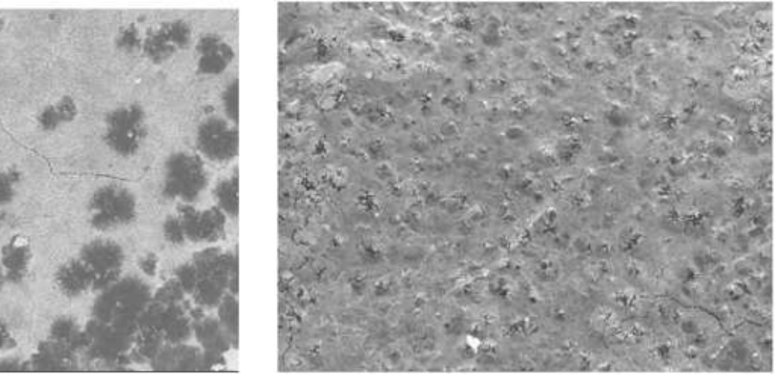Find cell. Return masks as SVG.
<instances>
[{
    "label": "cell",
    "mask_w": 775,
    "mask_h": 374,
    "mask_svg": "<svg viewBox=\"0 0 775 374\" xmlns=\"http://www.w3.org/2000/svg\"><path fill=\"white\" fill-rule=\"evenodd\" d=\"M193 261L197 270L194 302L203 308H217L228 293H238V256L209 247L196 253Z\"/></svg>",
    "instance_id": "1"
},
{
    "label": "cell",
    "mask_w": 775,
    "mask_h": 374,
    "mask_svg": "<svg viewBox=\"0 0 775 374\" xmlns=\"http://www.w3.org/2000/svg\"><path fill=\"white\" fill-rule=\"evenodd\" d=\"M208 185V170L197 153L179 150L165 159L161 184L164 199L193 205L202 197Z\"/></svg>",
    "instance_id": "2"
},
{
    "label": "cell",
    "mask_w": 775,
    "mask_h": 374,
    "mask_svg": "<svg viewBox=\"0 0 775 374\" xmlns=\"http://www.w3.org/2000/svg\"><path fill=\"white\" fill-rule=\"evenodd\" d=\"M149 135L146 111L138 103H126L105 117L103 143L120 158H134Z\"/></svg>",
    "instance_id": "3"
},
{
    "label": "cell",
    "mask_w": 775,
    "mask_h": 374,
    "mask_svg": "<svg viewBox=\"0 0 775 374\" xmlns=\"http://www.w3.org/2000/svg\"><path fill=\"white\" fill-rule=\"evenodd\" d=\"M88 212L91 228L99 232L116 231L137 219V197L122 185H103L91 194Z\"/></svg>",
    "instance_id": "4"
},
{
    "label": "cell",
    "mask_w": 775,
    "mask_h": 374,
    "mask_svg": "<svg viewBox=\"0 0 775 374\" xmlns=\"http://www.w3.org/2000/svg\"><path fill=\"white\" fill-rule=\"evenodd\" d=\"M196 146L200 155L211 163L226 164L234 161L240 152L237 125L226 117H206L196 132Z\"/></svg>",
    "instance_id": "5"
},
{
    "label": "cell",
    "mask_w": 775,
    "mask_h": 374,
    "mask_svg": "<svg viewBox=\"0 0 775 374\" xmlns=\"http://www.w3.org/2000/svg\"><path fill=\"white\" fill-rule=\"evenodd\" d=\"M79 258L93 273V291L103 293L120 281L126 256L125 250L116 241L99 238L85 244Z\"/></svg>",
    "instance_id": "6"
},
{
    "label": "cell",
    "mask_w": 775,
    "mask_h": 374,
    "mask_svg": "<svg viewBox=\"0 0 775 374\" xmlns=\"http://www.w3.org/2000/svg\"><path fill=\"white\" fill-rule=\"evenodd\" d=\"M193 41V29L185 20L176 19L162 22L150 29L143 37V53L146 60L153 64H164L172 60Z\"/></svg>",
    "instance_id": "7"
},
{
    "label": "cell",
    "mask_w": 775,
    "mask_h": 374,
    "mask_svg": "<svg viewBox=\"0 0 775 374\" xmlns=\"http://www.w3.org/2000/svg\"><path fill=\"white\" fill-rule=\"evenodd\" d=\"M176 214L181 219L185 238L190 243H217L225 237L228 217L217 206L199 209L194 205H181Z\"/></svg>",
    "instance_id": "8"
},
{
    "label": "cell",
    "mask_w": 775,
    "mask_h": 374,
    "mask_svg": "<svg viewBox=\"0 0 775 374\" xmlns=\"http://www.w3.org/2000/svg\"><path fill=\"white\" fill-rule=\"evenodd\" d=\"M197 73L200 76H220L231 67L235 50L225 38L218 34H205L197 40Z\"/></svg>",
    "instance_id": "9"
},
{
    "label": "cell",
    "mask_w": 775,
    "mask_h": 374,
    "mask_svg": "<svg viewBox=\"0 0 775 374\" xmlns=\"http://www.w3.org/2000/svg\"><path fill=\"white\" fill-rule=\"evenodd\" d=\"M34 250L25 235H14L0 250V267L4 270L7 284L20 285L28 278Z\"/></svg>",
    "instance_id": "10"
},
{
    "label": "cell",
    "mask_w": 775,
    "mask_h": 374,
    "mask_svg": "<svg viewBox=\"0 0 775 374\" xmlns=\"http://www.w3.org/2000/svg\"><path fill=\"white\" fill-rule=\"evenodd\" d=\"M55 285L67 299H78L93 291L94 276L81 258L69 259L58 267Z\"/></svg>",
    "instance_id": "11"
},
{
    "label": "cell",
    "mask_w": 775,
    "mask_h": 374,
    "mask_svg": "<svg viewBox=\"0 0 775 374\" xmlns=\"http://www.w3.org/2000/svg\"><path fill=\"white\" fill-rule=\"evenodd\" d=\"M79 116L78 102L72 96H63L44 106L38 113L37 126L40 131L50 134L75 122Z\"/></svg>",
    "instance_id": "12"
},
{
    "label": "cell",
    "mask_w": 775,
    "mask_h": 374,
    "mask_svg": "<svg viewBox=\"0 0 775 374\" xmlns=\"http://www.w3.org/2000/svg\"><path fill=\"white\" fill-rule=\"evenodd\" d=\"M193 334L202 346L203 352L223 353L228 352L232 346H235L231 335L221 326L218 318L203 317L199 318L193 325Z\"/></svg>",
    "instance_id": "13"
},
{
    "label": "cell",
    "mask_w": 775,
    "mask_h": 374,
    "mask_svg": "<svg viewBox=\"0 0 775 374\" xmlns=\"http://www.w3.org/2000/svg\"><path fill=\"white\" fill-rule=\"evenodd\" d=\"M240 184L237 176L221 179L214 188L215 206L220 209L226 217L237 219L240 211Z\"/></svg>",
    "instance_id": "14"
},
{
    "label": "cell",
    "mask_w": 775,
    "mask_h": 374,
    "mask_svg": "<svg viewBox=\"0 0 775 374\" xmlns=\"http://www.w3.org/2000/svg\"><path fill=\"white\" fill-rule=\"evenodd\" d=\"M175 346V349L164 352V355H162L165 367L173 364L170 367L173 370H194V368H200L203 358L202 352L193 349V347H181V344H175Z\"/></svg>",
    "instance_id": "15"
},
{
    "label": "cell",
    "mask_w": 775,
    "mask_h": 374,
    "mask_svg": "<svg viewBox=\"0 0 775 374\" xmlns=\"http://www.w3.org/2000/svg\"><path fill=\"white\" fill-rule=\"evenodd\" d=\"M218 320L221 326L231 335L234 343H238V300L237 294H226L218 303Z\"/></svg>",
    "instance_id": "16"
},
{
    "label": "cell",
    "mask_w": 775,
    "mask_h": 374,
    "mask_svg": "<svg viewBox=\"0 0 775 374\" xmlns=\"http://www.w3.org/2000/svg\"><path fill=\"white\" fill-rule=\"evenodd\" d=\"M22 173L17 169H0V208L10 205L17 197Z\"/></svg>",
    "instance_id": "17"
},
{
    "label": "cell",
    "mask_w": 775,
    "mask_h": 374,
    "mask_svg": "<svg viewBox=\"0 0 775 374\" xmlns=\"http://www.w3.org/2000/svg\"><path fill=\"white\" fill-rule=\"evenodd\" d=\"M49 338L55 343L72 347V344L79 340L78 325L72 318H58L57 322H53L52 328H50Z\"/></svg>",
    "instance_id": "18"
},
{
    "label": "cell",
    "mask_w": 775,
    "mask_h": 374,
    "mask_svg": "<svg viewBox=\"0 0 775 374\" xmlns=\"http://www.w3.org/2000/svg\"><path fill=\"white\" fill-rule=\"evenodd\" d=\"M221 105H223V110H225L226 119L234 123V125H238V120H240V85H238V79H234L223 90Z\"/></svg>",
    "instance_id": "19"
},
{
    "label": "cell",
    "mask_w": 775,
    "mask_h": 374,
    "mask_svg": "<svg viewBox=\"0 0 775 374\" xmlns=\"http://www.w3.org/2000/svg\"><path fill=\"white\" fill-rule=\"evenodd\" d=\"M116 46L120 52L129 53V55L141 52L143 35H141L140 29L135 25H128L120 29L116 37Z\"/></svg>",
    "instance_id": "20"
},
{
    "label": "cell",
    "mask_w": 775,
    "mask_h": 374,
    "mask_svg": "<svg viewBox=\"0 0 775 374\" xmlns=\"http://www.w3.org/2000/svg\"><path fill=\"white\" fill-rule=\"evenodd\" d=\"M185 293L184 288L179 284L178 279L173 278L170 281L165 282L158 291H156L153 302L159 303V305L172 306L179 305L184 302Z\"/></svg>",
    "instance_id": "21"
},
{
    "label": "cell",
    "mask_w": 775,
    "mask_h": 374,
    "mask_svg": "<svg viewBox=\"0 0 775 374\" xmlns=\"http://www.w3.org/2000/svg\"><path fill=\"white\" fill-rule=\"evenodd\" d=\"M162 235H164L165 241L172 244V246H184L187 243L184 228H182L178 214H172V216L164 220V223H162Z\"/></svg>",
    "instance_id": "22"
},
{
    "label": "cell",
    "mask_w": 775,
    "mask_h": 374,
    "mask_svg": "<svg viewBox=\"0 0 775 374\" xmlns=\"http://www.w3.org/2000/svg\"><path fill=\"white\" fill-rule=\"evenodd\" d=\"M175 278L178 279V282L181 284V287L184 288L185 293L190 294L191 296L197 284V270L196 267H194L193 261L179 265L175 272Z\"/></svg>",
    "instance_id": "23"
},
{
    "label": "cell",
    "mask_w": 775,
    "mask_h": 374,
    "mask_svg": "<svg viewBox=\"0 0 775 374\" xmlns=\"http://www.w3.org/2000/svg\"><path fill=\"white\" fill-rule=\"evenodd\" d=\"M14 347H16V338H14L10 326L4 320H0V355L8 350H13Z\"/></svg>",
    "instance_id": "24"
},
{
    "label": "cell",
    "mask_w": 775,
    "mask_h": 374,
    "mask_svg": "<svg viewBox=\"0 0 775 374\" xmlns=\"http://www.w3.org/2000/svg\"><path fill=\"white\" fill-rule=\"evenodd\" d=\"M159 259L155 253H147L140 259V270L149 278H155L158 273Z\"/></svg>",
    "instance_id": "25"
},
{
    "label": "cell",
    "mask_w": 775,
    "mask_h": 374,
    "mask_svg": "<svg viewBox=\"0 0 775 374\" xmlns=\"http://www.w3.org/2000/svg\"><path fill=\"white\" fill-rule=\"evenodd\" d=\"M7 223V214H5L4 208H0V229L4 228Z\"/></svg>",
    "instance_id": "26"
},
{
    "label": "cell",
    "mask_w": 775,
    "mask_h": 374,
    "mask_svg": "<svg viewBox=\"0 0 775 374\" xmlns=\"http://www.w3.org/2000/svg\"><path fill=\"white\" fill-rule=\"evenodd\" d=\"M5 284H7V278H5L4 270L0 267V291L4 290Z\"/></svg>",
    "instance_id": "27"
},
{
    "label": "cell",
    "mask_w": 775,
    "mask_h": 374,
    "mask_svg": "<svg viewBox=\"0 0 775 374\" xmlns=\"http://www.w3.org/2000/svg\"><path fill=\"white\" fill-rule=\"evenodd\" d=\"M5 17L4 14L0 13V32L4 31L5 28Z\"/></svg>",
    "instance_id": "28"
}]
</instances>
